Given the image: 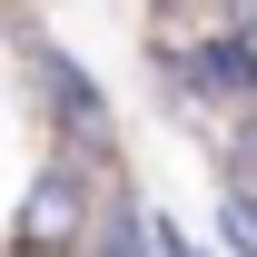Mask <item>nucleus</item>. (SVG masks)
Here are the masks:
<instances>
[{
    "mask_svg": "<svg viewBox=\"0 0 257 257\" xmlns=\"http://www.w3.org/2000/svg\"><path fill=\"white\" fill-rule=\"evenodd\" d=\"M159 237H168V257H227L218 237H198V227H178V218H168V208H159Z\"/></svg>",
    "mask_w": 257,
    "mask_h": 257,
    "instance_id": "6",
    "label": "nucleus"
},
{
    "mask_svg": "<svg viewBox=\"0 0 257 257\" xmlns=\"http://www.w3.org/2000/svg\"><path fill=\"white\" fill-rule=\"evenodd\" d=\"M149 10H178V0H149Z\"/></svg>",
    "mask_w": 257,
    "mask_h": 257,
    "instance_id": "8",
    "label": "nucleus"
},
{
    "mask_svg": "<svg viewBox=\"0 0 257 257\" xmlns=\"http://www.w3.org/2000/svg\"><path fill=\"white\" fill-rule=\"evenodd\" d=\"M10 89H20V119L40 128V149L60 159H89V168H128V139H119V99L79 50H69L30 0H10Z\"/></svg>",
    "mask_w": 257,
    "mask_h": 257,
    "instance_id": "1",
    "label": "nucleus"
},
{
    "mask_svg": "<svg viewBox=\"0 0 257 257\" xmlns=\"http://www.w3.org/2000/svg\"><path fill=\"white\" fill-rule=\"evenodd\" d=\"M149 30L188 40L198 79H208V99L227 119L257 109V0H178V10H149Z\"/></svg>",
    "mask_w": 257,
    "mask_h": 257,
    "instance_id": "3",
    "label": "nucleus"
},
{
    "mask_svg": "<svg viewBox=\"0 0 257 257\" xmlns=\"http://www.w3.org/2000/svg\"><path fill=\"white\" fill-rule=\"evenodd\" d=\"M139 168H89V159H60V149H40L30 188L10 208V247H50V257H89L99 247V218H109V198L128 188Z\"/></svg>",
    "mask_w": 257,
    "mask_h": 257,
    "instance_id": "2",
    "label": "nucleus"
},
{
    "mask_svg": "<svg viewBox=\"0 0 257 257\" xmlns=\"http://www.w3.org/2000/svg\"><path fill=\"white\" fill-rule=\"evenodd\" d=\"M208 237H218L227 257H257V188L218 178V198H208Z\"/></svg>",
    "mask_w": 257,
    "mask_h": 257,
    "instance_id": "4",
    "label": "nucleus"
},
{
    "mask_svg": "<svg viewBox=\"0 0 257 257\" xmlns=\"http://www.w3.org/2000/svg\"><path fill=\"white\" fill-rule=\"evenodd\" d=\"M208 159H218V178H237V188H257V109H237V119L208 139Z\"/></svg>",
    "mask_w": 257,
    "mask_h": 257,
    "instance_id": "5",
    "label": "nucleus"
},
{
    "mask_svg": "<svg viewBox=\"0 0 257 257\" xmlns=\"http://www.w3.org/2000/svg\"><path fill=\"white\" fill-rule=\"evenodd\" d=\"M10 257H50V247H10Z\"/></svg>",
    "mask_w": 257,
    "mask_h": 257,
    "instance_id": "7",
    "label": "nucleus"
}]
</instances>
